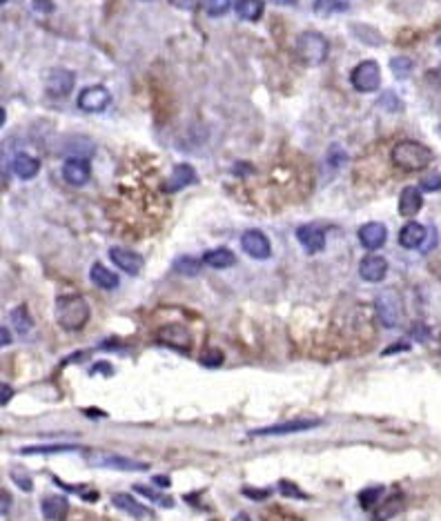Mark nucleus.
Masks as SVG:
<instances>
[{
    "instance_id": "obj_43",
    "label": "nucleus",
    "mask_w": 441,
    "mask_h": 521,
    "mask_svg": "<svg viewBox=\"0 0 441 521\" xmlns=\"http://www.w3.org/2000/svg\"><path fill=\"white\" fill-rule=\"evenodd\" d=\"M243 495H247V497H254V499H265V497H268V492H254V490H250V488H245V490H243Z\"/></svg>"
},
{
    "instance_id": "obj_46",
    "label": "nucleus",
    "mask_w": 441,
    "mask_h": 521,
    "mask_svg": "<svg viewBox=\"0 0 441 521\" xmlns=\"http://www.w3.org/2000/svg\"><path fill=\"white\" fill-rule=\"evenodd\" d=\"M7 511H9V495L3 492V515H7Z\"/></svg>"
},
{
    "instance_id": "obj_11",
    "label": "nucleus",
    "mask_w": 441,
    "mask_h": 521,
    "mask_svg": "<svg viewBox=\"0 0 441 521\" xmlns=\"http://www.w3.org/2000/svg\"><path fill=\"white\" fill-rule=\"evenodd\" d=\"M74 74L70 70H52L45 76V87L54 96H67L74 89Z\"/></svg>"
},
{
    "instance_id": "obj_24",
    "label": "nucleus",
    "mask_w": 441,
    "mask_h": 521,
    "mask_svg": "<svg viewBox=\"0 0 441 521\" xmlns=\"http://www.w3.org/2000/svg\"><path fill=\"white\" fill-rule=\"evenodd\" d=\"M203 260H206V265L210 267H217V270H223V267H230L236 263V256L225 250V247H217V250H210L206 252V256H203Z\"/></svg>"
},
{
    "instance_id": "obj_26",
    "label": "nucleus",
    "mask_w": 441,
    "mask_h": 521,
    "mask_svg": "<svg viewBox=\"0 0 441 521\" xmlns=\"http://www.w3.org/2000/svg\"><path fill=\"white\" fill-rule=\"evenodd\" d=\"M111 501H114L116 508H121V511H125L127 515L137 517V519H143V517L150 515V513H147V508L134 501L130 495H114V497H111Z\"/></svg>"
},
{
    "instance_id": "obj_32",
    "label": "nucleus",
    "mask_w": 441,
    "mask_h": 521,
    "mask_svg": "<svg viewBox=\"0 0 441 521\" xmlns=\"http://www.w3.org/2000/svg\"><path fill=\"white\" fill-rule=\"evenodd\" d=\"M206 7H208V14L219 18L225 16L230 11V0H206Z\"/></svg>"
},
{
    "instance_id": "obj_7",
    "label": "nucleus",
    "mask_w": 441,
    "mask_h": 521,
    "mask_svg": "<svg viewBox=\"0 0 441 521\" xmlns=\"http://www.w3.org/2000/svg\"><path fill=\"white\" fill-rule=\"evenodd\" d=\"M87 463L94 468H114V470H145L147 466L141 461H134L130 457H118V455H105V452H89L85 455Z\"/></svg>"
},
{
    "instance_id": "obj_14",
    "label": "nucleus",
    "mask_w": 441,
    "mask_h": 521,
    "mask_svg": "<svg viewBox=\"0 0 441 521\" xmlns=\"http://www.w3.org/2000/svg\"><path fill=\"white\" fill-rule=\"evenodd\" d=\"M109 258L114 260V265H118L123 272H127V274H132V277H137L143 270V258L137 252L125 250V247H111Z\"/></svg>"
},
{
    "instance_id": "obj_5",
    "label": "nucleus",
    "mask_w": 441,
    "mask_h": 521,
    "mask_svg": "<svg viewBox=\"0 0 441 521\" xmlns=\"http://www.w3.org/2000/svg\"><path fill=\"white\" fill-rule=\"evenodd\" d=\"M111 103V94L109 89L103 85H94L87 87L78 94V107L83 111H89V114H98V111H105Z\"/></svg>"
},
{
    "instance_id": "obj_18",
    "label": "nucleus",
    "mask_w": 441,
    "mask_h": 521,
    "mask_svg": "<svg viewBox=\"0 0 441 521\" xmlns=\"http://www.w3.org/2000/svg\"><path fill=\"white\" fill-rule=\"evenodd\" d=\"M426 228L421 223H415V221H410V223H405L403 228H401V232H399V243L405 247V250H417V247H421L424 245V241H426Z\"/></svg>"
},
{
    "instance_id": "obj_39",
    "label": "nucleus",
    "mask_w": 441,
    "mask_h": 521,
    "mask_svg": "<svg viewBox=\"0 0 441 521\" xmlns=\"http://www.w3.org/2000/svg\"><path fill=\"white\" fill-rule=\"evenodd\" d=\"M33 11H40V14H52L54 11V3L52 0H31Z\"/></svg>"
},
{
    "instance_id": "obj_17",
    "label": "nucleus",
    "mask_w": 441,
    "mask_h": 521,
    "mask_svg": "<svg viewBox=\"0 0 441 521\" xmlns=\"http://www.w3.org/2000/svg\"><path fill=\"white\" fill-rule=\"evenodd\" d=\"M40 511H42L45 519H49V521H65L67 513H70V501H67L65 497H61V495L45 497L42 504H40Z\"/></svg>"
},
{
    "instance_id": "obj_22",
    "label": "nucleus",
    "mask_w": 441,
    "mask_h": 521,
    "mask_svg": "<svg viewBox=\"0 0 441 521\" xmlns=\"http://www.w3.org/2000/svg\"><path fill=\"white\" fill-rule=\"evenodd\" d=\"M89 279H92L94 286L103 288V290H114L118 286V277L111 270H107L105 265H92V272H89Z\"/></svg>"
},
{
    "instance_id": "obj_16",
    "label": "nucleus",
    "mask_w": 441,
    "mask_h": 521,
    "mask_svg": "<svg viewBox=\"0 0 441 521\" xmlns=\"http://www.w3.org/2000/svg\"><path fill=\"white\" fill-rule=\"evenodd\" d=\"M386 239H388V232H386V228H383L381 223H366L364 228L359 230V241L370 252H375V250H379V247H383Z\"/></svg>"
},
{
    "instance_id": "obj_3",
    "label": "nucleus",
    "mask_w": 441,
    "mask_h": 521,
    "mask_svg": "<svg viewBox=\"0 0 441 521\" xmlns=\"http://www.w3.org/2000/svg\"><path fill=\"white\" fill-rule=\"evenodd\" d=\"M327 52H330V45L319 31H305L297 40V54L308 67L321 65L327 59Z\"/></svg>"
},
{
    "instance_id": "obj_4",
    "label": "nucleus",
    "mask_w": 441,
    "mask_h": 521,
    "mask_svg": "<svg viewBox=\"0 0 441 521\" xmlns=\"http://www.w3.org/2000/svg\"><path fill=\"white\" fill-rule=\"evenodd\" d=\"M350 83L361 94H370V92H377L379 85H381V70L375 61H364L355 67L353 76H350Z\"/></svg>"
},
{
    "instance_id": "obj_12",
    "label": "nucleus",
    "mask_w": 441,
    "mask_h": 521,
    "mask_svg": "<svg viewBox=\"0 0 441 521\" xmlns=\"http://www.w3.org/2000/svg\"><path fill=\"white\" fill-rule=\"evenodd\" d=\"M359 274H361V279L368 281V283H379V281L386 279V274H388V260L383 258V256L370 254V256H366L364 260H361Z\"/></svg>"
},
{
    "instance_id": "obj_10",
    "label": "nucleus",
    "mask_w": 441,
    "mask_h": 521,
    "mask_svg": "<svg viewBox=\"0 0 441 521\" xmlns=\"http://www.w3.org/2000/svg\"><path fill=\"white\" fill-rule=\"evenodd\" d=\"M89 174H92L89 163L83 161V158H78V156L67 158V161L63 163V178L74 187H83L89 180Z\"/></svg>"
},
{
    "instance_id": "obj_6",
    "label": "nucleus",
    "mask_w": 441,
    "mask_h": 521,
    "mask_svg": "<svg viewBox=\"0 0 441 521\" xmlns=\"http://www.w3.org/2000/svg\"><path fill=\"white\" fill-rule=\"evenodd\" d=\"M375 310L379 321L386 327H397L399 325V314H401V303L394 292H381L375 301Z\"/></svg>"
},
{
    "instance_id": "obj_44",
    "label": "nucleus",
    "mask_w": 441,
    "mask_h": 521,
    "mask_svg": "<svg viewBox=\"0 0 441 521\" xmlns=\"http://www.w3.org/2000/svg\"><path fill=\"white\" fill-rule=\"evenodd\" d=\"M270 3H274L279 7H292V5H297V0H270Z\"/></svg>"
},
{
    "instance_id": "obj_20",
    "label": "nucleus",
    "mask_w": 441,
    "mask_h": 521,
    "mask_svg": "<svg viewBox=\"0 0 441 521\" xmlns=\"http://www.w3.org/2000/svg\"><path fill=\"white\" fill-rule=\"evenodd\" d=\"M11 169H14V174L18 178L29 180V178H33V176L38 174L40 161H38V158L29 156V154H25V152H20V154L14 156V161H11Z\"/></svg>"
},
{
    "instance_id": "obj_19",
    "label": "nucleus",
    "mask_w": 441,
    "mask_h": 521,
    "mask_svg": "<svg viewBox=\"0 0 441 521\" xmlns=\"http://www.w3.org/2000/svg\"><path fill=\"white\" fill-rule=\"evenodd\" d=\"M421 205H424V196L417 187L410 185L401 192V196H399V214L401 217H405V219L415 217V214H419Z\"/></svg>"
},
{
    "instance_id": "obj_31",
    "label": "nucleus",
    "mask_w": 441,
    "mask_h": 521,
    "mask_svg": "<svg viewBox=\"0 0 441 521\" xmlns=\"http://www.w3.org/2000/svg\"><path fill=\"white\" fill-rule=\"evenodd\" d=\"M67 450H76L74 446H31V448H22V455H49V452H67Z\"/></svg>"
},
{
    "instance_id": "obj_13",
    "label": "nucleus",
    "mask_w": 441,
    "mask_h": 521,
    "mask_svg": "<svg viewBox=\"0 0 441 521\" xmlns=\"http://www.w3.org/2000/svg\"><path fill=\"white\" fill-rule=\"evenodd\" d=\"M297 239L308 254H316L325 247V232L319 225H301L297 230Z\"/></svg>"
},
{
    "instance_id": "obj_47",
    "label": "nucleus",
    "mask_w": 441,
    "mask_h": 521,
    "mask_svg": "<svg viewBox=\"0 0 441 521\" xmlns=\"http://www.w3.org/2000/svg\"><path fill=\"white\" fill-rule=\"evenodd\" d=\"M154 483H163V488L167 485V479L165 477H154Z\"/></svg>"
},
{
    "instance_id": "obj_41",
    "label": "nucleus",
    "mask_w": 441,
    "mask_h": 521,
    "mask_svg": "<svg viewBox=\"0 0 441 521\" xmlns=\"http://www.w3.org/2000/svg\"><path fill=\"white\" fill-rule=\"evenodd\" d=\"M14 481H18V483H20V488L25 490V492L31 490V481H29L27 477H22V474H16V472H14Z\"/></svg>"
},
{
    "instance_id": "obj_21",
    "label": "nucleus",
    "mask_w": 441,
    "mask_h": 521,
    "mask_svg": "<svg viewBox=\"0 0 441 521\" xmlns=\"http://www.w3.org/2000/svg\"><path fill=\"white\" fill-rule=\"evenodd\" d=\"M196 180V172H194V167H189V165H176L174 167V172H172V176H169V180L165 183V192H178V189H183V187H187V185H192Z\"/></svg>"
},
{
    "instance_id": "obj_28",
    "label": "nucleus",
    "mask_w": 441,
    "mask_h": 521,
    "mask_svg": "<svg viewBox=\"0 0 441 521\" xmlns=\"http://www.w3.org/2000/svg\"><path fill=\"white\" fill-rule=\"evenodd\" d=\"M11 323H14V327H16V332H18V334H27V332L31 330L33 321H31V316H29V312H27L25 305H20V308L11 310Z\"/></svg>"
},
{
    "instance_id": "obj_45",
    "label": "nucleus",
    "mask_w": 441,
    "mask_h": 521,
    "mask_svg": "<svg viewBox=\"0 0 441 521\" xmlns=\"http://www.w3.org/2000/svg\"><path fill=\"white\" fill-rule=\"evenodd\" d=\"M0 334H3V345H9V341H11V336H9V330L3 325V330H0Z\"/></svg>"
},
{
    "instance_id": "obj_36",
    "label": "nucleus",
    "mask_w": 441,
    "mask_h": 521,
    "mask_svg": "<svg viewBox=\"0 0 441 521\" xmlns=\"http://www.w3.org/2000/svg\"><path fill=\"white\" fill-rule=\"evenodd\" d=\"M279 490H281V495H284V497H294V499H305V495H303L299 488H294V483H290V481H281V483H279Z\"/></svg>"
},
{
    "instance_id": "obj_2",
    "label": "nucleus",
    "mask_w": 441,
    "mask_h": 521,
    "mask_svg": "<svg viewBox=\"0 0 441 521\" xmlns=\"http://www.w3.org/2000/svg\"><path fill=\"white\" fill-rule=\"evenodd\" d=\"M56 321L63 330H81V327L89 321V305L83 297L76 294H67V297H59L56 301Z\"/></svg>"
},
{
    "instance_id": "obj_33",
    "label": "nucleus",
    "mask_w": 441,
    "mask_h": 521,
    "mask_svg": "<svg viewBox=\"0 0 441 521\" xmlns=\"http://www.w3.org/2000/svg\"><path fill=\"white\" fill-rule=\"evenodd\" d=\"M377 105H381L386 111H401L403 107V103L397 98V94L394 92H386V94H381V98H379V103Z\"/></svg>"
},
{
    "instance_id": "obj_42",
    "label": "nucleus",
    "mask_w": 441,
    "mask_h": 521,
    "mask_svg": "<svg viewBox=\"0 0 441 521\" xmlns=\"http://www.w3.org/2000/svg\"><path fill=\"white\" fill-rule=\"evenodd\" d=\"M11 394H14V390H11L7 383H3V399H0V403L3 405H7L9 403V399H11Z\"/></svg>"
},
{
    "instance_id": "obj_35",
    "label": "nucleus",
    "mask_w": 441,
    "mask_h": 521,
    "mask_svg": "<svg viewBox=\"0 0 441 521\" xmlns=\"http://www.w3.org/2000/svg\"><path fill=\"white\" fill-rule=\"evenodd\" d=\"M137 492H141L143 497H147V499H152V501L161 504V506H172V499H169V497H163L161 492H154V490L141 488V485H137Z\"/></svg>"
},
{
    "instance_id": "obj_25",
    "label": "nucleus",
    "mask_w": 441,
    "mask_h": 521,
    "mask_svg": "<svg viewBox=\"0 0 441 521\" xmlns=\"http://www.w3.org/2000/svg\"><path fill=\"white\" fill-rule=\"evenodd\" d=\"M401 506H403V497H401V495H392V497H388L386 501L377 506V511H375V517H372V521H388L390 517H394V515H397V513L401 511Z\"/></svg>"
},
{
    "instance_id": "obj_38",
    "label": "nucleus",
    "mask_w": 441,
    "mask_h": 521,
    "mask_svg": "<svg viewBox=\"0 0 441 521\" xmlns=\"http://www.w3.org/2000/svg\"><path fill=\"white\" fill-rule=\"evenodd\" d=\"M169 5H174L176 9H185V11H194L199 9L201 0H169Z\"/></svg>"
},
{
    "instance_id": "obj_8",
    "label": "nucleus",
    "mask_w": 441,
    "mask_h": 521,
    "mask_svg": "<svg viewBox=\"0 0 441 521\" xmlns=\"http://www.w3.org/2000/svg\"><path fill=\"white\" fill-rule=\"evenodd\" d=\"M241 247L252 258H258V260H263V258H268L270 254H272V247H270L268 236L263 232H258V230H247L241 236Z\"/></svg>"
},
{
    "instance_id": "obj_48",
    "label": "nucleus",
    "mask_w": 441,
    "mask_h": 521,
    "mask_svg": "<svg viewBox=\"0 0 441 521\" xmlns=\"http://www.w3.org/2000/svg\"><path fill=\"white\" fill-rule=\"evenodd\" d=\"M236 521H250V519H247L245 515H239V517H236Z\"/></svg>"
},
{
    "instance_id": "obj_37",
    "label": "nucleus",
    "mask_w": 441,
    "mask_h": 521,
    "mask_svg": "<svg viewBox=\"0 0 441 521\" xmlns=\"http://www.w3.org/2000/svg\"><path fill=\"white\" fill-rule=\"evenodd\" d=\"M421 187L426 189V192H437V189H441V174H428V176H424V180H421Z\"/></svg>"
},
{
    "instance_id": "obj_15",
    "label": "nucleus",
    "mask_w": 441,
    "mask_h": 521,
    "mask_svg": "<svg viewBox=\"0 0 441 521\" xmlns=\"http://www.w3.org/2000/svg\"><path fill=\"white\" fill-rule=\"evenodd\" d=\"M158 339H161L163 343L172 345V348H180V350H187L192 343V334L185 325H176V323H169L163 325L161 330H158Z\"/></svg>"
},
{
    "instance_id": "obj_30",
    "label": "nucleus",
    "mask_w": 441,
    "mask_h": 521,
    "mask_svg": "<svg viewBox=\"0 0 441 521\" xmlns=\"http://www.w3.org/2000/svg\"><path fill=\"white\" fill-rule=\"evenodd\" d=\"M174 270L180 272V274H185V277H194V274H199L201 263L194 256H180L174 263Z\"/></svg>"
},
{
    "instance_id": "obj_29",
    "label": "nucleus",
    "mask_w": 441,
    "mask_h": 521,
    "mask_svg": "<svg viewBox=\"0 0 441 521\" xmlns=\"http://www.w3.org/2000/svg\"><path fill=\"white\" fill-rule=\"evenodd\" d=\"M412 67H415V63L408 59V56H397V59L390 61V70L397 78H408L410 72H412Z\"/></svg>"
},
{
    "instance_id": "obj_23",
    "label": "nucleus",
    "mask_w": 441,
    "mask_h": 521,
    "mask_svg": "<svg viewBox=\"0 0 441 521\" xmlns=\"http://www.w3.org/2000/svg\"><path fill=\"white\" fill-rule=\"evenodd\" d=\"M234 11L241 20H258L263 14V0H236Z\"/></svg>"
},
{
    "instance_id": "obj_27",
    "label": "nucleus",
    "mask_w": 441,
    "mask_h": 521,
    "mask_svg": "<svg viewBox=\"0 0 441 521\" xmlns=\"http://www.w3.org/2000/svg\"><path fill=\"white\" fill-rule=\"evenodd\" d=\"M353 0H314V11L321 16H330L339 14V11H346Z\"/></svg>"
},
{
    "instance_id": "obj_1",
    "label": "nucleus",
    "mask_w": 441,
    "mask_h": 521,
    "mask_svg": "<svg viewBox=\"0 0 441 521\" xmlns=\"http://www.w3.org/2000/svg\"><path fill=\"white\" fill-rule=\"evenodd\" d=\"M390 158L403 172H421L433 163V152L417 141H399L392 147Z\"/></svg>"
},
{
    "instance_id": "obj_49",
    "label": "nucleus",
    "mask_w": 441,
    "mask_h": 521,
    "mask_svg": "<svg viewBox=\"0 0 441 521\" xmlns=\"http://www.w3.org/2000/svg\"><path fill=\"white\" fill-rule=\"evenodd\" d=\"M439 45H441V40H439Z\"/></svg>"
},
{
    "instance_id": "obj_9",
    "label": "nucleus",
    "mask_w": 441,
    "mask_h": 521,
    "mask_svg": "<svg viewBox=\"0 0 441 521\" xmlns=\"http://www.w3.org/2000/svg\"><path fill=\"white\" fill-rule=\"evenodd\" d=\"M319 426V419H294V421L286 423H277L270 428L254 430V437H272V435H292V433H303V430H310Z\"/></svg>"
},
{
    "instance_id": "obj_40",
    "label": "nucleus",
    "mask_w": 441,
    "mask_h": 521,
    "mask_svg": "<svg viewBox=\"0 0 441 521\" xmlns=\"http://www.w3.org/2000/svg\"><path fill=\"white\" fill-rule=\"evenodd\" d=\"M221 359H223V357H221L219 352H212V355H206L201 361H203L206 366H219V364H221Z\"/></svg>"
},
{
    "instance_id": "obj_34",
    "label": "nucleus",
    "mask_w": 441,
    "mask_h": 521,
    "mask_svg": "<svg viewBox=\"0 0 441 521\" xmlns=\"http://www.w3.org/2000/svg\"><path fill=\"white\" fill-rule=\"evenodd\" d=\"M383 492V488L381 485H377V488H368V490H364L359 495V501H361V506L364 508H370L372 504H377V499H379V495Z\"/></svg>"
}]
</instances>
